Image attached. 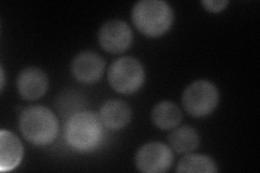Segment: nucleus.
I'll return each mask as SVG.
<instances>
[{"label": "nucleus", "instance_id": "1", "mask_svg": "<svg viewBox=\"0 0 260 173\" xmlns=\"http://www.w3.org/2000/svg\"><path fill=\"white\" fill-rule=\"evenodd\" d=\"M103 123L92 112L83 111L72 114L65 125V140L77 152L94 151L102 142Z\"/></svg>", "mask_w": 260, "mask_h": 173}, {"label": "nucleus", "instance_id": "2", "mask_svg": "<svg viewBox=\"0 0 260 173\" xmlns=\"http://www.w3.org/2000/svg\"><path fill=\"white\" fill-rule=\"evenodd\" d=\"M19 128L23 136L36 146L51 144L59 134V121L45 106H30L20 114Z\"/></svg>", "mask_w": 260, "mask_h": 173}, {"label": "nucleus", "instance_id": "3", "mask_svg": "<svg viewBox=\"0 0 260 173\" xmlns=\"http://www.w3.org/2000/svg\"><path fill=\"white\" fill-rule=\"evenodd\" d=\"M135 26L148 37H159L170 28L174 21L172 7L162 0H141L132 11Z\"/></svg>", "mask_w": 260, "mask_h": 173}, {"label": "nucleus", "instance_id": "4", "mask_svg": "<svg viewBox=\"0 0 260 173\" xmlns=\"http://www.w3.org/2000/svg\"><path fill=\"white\" fill-rule=\"evenodd\" d=\"M145 78V73L139 60L132 56L119 57L109 68L108 79L111 87L118 93L132 94L139 90Z\"/></svg>", "mask_w": 260, "mask_h": 173}, {"label": "nucleus", "instance_id": "5", "mask_svg": "<svg viewBox=\"0 0 260 173\" xmlns=\"http://www.w3.org/2000/svg\"><path fill=\"white\" fill-rule=\"evenodd\" d=\"M219 102L217 87L208 80H198L185 88L182 94L184 110L194 117H204L211 114Z\"/></svg>", "mask_w": 260, "mask_h": 173}, {"label": "nucleus", "instance_id": "6", "mask_svg": "<svg viewBox=\"0 0 260 173\" xmlns=\"http://www.w3.org/2000/svg\"><path fill=\"white\" fill-rule=\"evenodd\" d=\"M174 156L170 148L160 142H150L142 145L136 154V166L144 173H161L168 171L173 164Z\"/></svg>", "mask_w": 260, "mask_h": 173}, {"label": "nucleus", "instance_id": "7", "mask_svg": "<svg viewBox=\"0 0 260 173\" xmlns=\"http://www.w3.org/2000/svg\"><path fill=\"white\" fill-rule=\"evenodd\" d=\"M99 44L109 53H120L133 43V30L125 21L110 20L101 26L98 34Z\"/></svg>", "mask_w": 260, "mask_h": 173}, {"label": "nucleus", "instance_id": "8", "mask_svg": "<svg viewBox=\"0 0 260 173\" xmlns=\"http://www.w3.org/2000/svg\"><path fill=\"white\" fill-rule=\"evenodd\" d=\"M105 68L103 57L92 51L78 53L72 61V74L78 81L84 84H92L99 80Z\"/></svg>", "mask_w": 260, "mask_h": 173}, {"label": "nucleus", "instance_id": "9", "mask_svg": "<svg viewBox=\"0 0 260 173\" xmlns=\"http://www.w3.org/2000/svg\"><path fill=\"white\" fill-rule=\"evenodd\" d=\"M48 77L46 73L38 67H27L18 76L16 87L22 98L34 101L42 97L48 89Z\"/></svg>", "mask_w": 260, "mask_h": 173}, {"label": "nucleus", "instance_id": "10", "mask_svg": "<svg viewBox=\"0 0 260 173\" xmlns=\"http://www.w3.org/2000/svg\"><path fill=\"white\" fill-rule=\"evenodd\" d=\"M23 145L20 139L9 130L0 131V170L11 171L23 159Z\"/></svg>", "mask_w": 260, "mask_h": 173}, {"label": "nucleus", "instance_id": "11", "mask_svg": "<svg viewBox=\"0 0 260 173\" xmlns=\"http://www.w3.org/2000/svg\"><path fill=\"white\" fill-rule=\"evenodd\" d=\"M99 117L105 128L119 130L125 128L132 119V109L121 100H109L101 106Z\"/></svg>", "mask_w": 260, "mask_h": 173}, {"label": "nucleus", "instance_id": "12", "mask_svg": "<svg viewBox=\"0 0 260 173\" xmlns=\"http://www.w3.org/2000/svg\"><path fill=\"white\" fill-rule=\"evenodd\" d=\"M151 118L157 128L161 130H170L180 125L182 121V112L175 103L161 101L154 106Z\"/></svg>", "mask_w": 260, "mask_h": 173}, {"label": "nucleus", "instance_id": "13", "mask_svg": "<svg viewBox=\"0 0 260 173\" xmlns=\"http://www.w3.org/2000/svg\"><path fill=\"white\" fill-rule=\"evenodd\" d=\"M170 147L177 153H190L200 144V135L198 131L191 126H182L175 129L168 135Z\"/></svg>", "mask_w": 260, "mask_h": 173}, {"label": "nucleus", "instance_id": "14", "mask_svg": "<svg viewBox=\"0 0 260 173\" xmlns=\"http://www.w3.org/2000/svg\"><path fill=\"white\" fill-rule=\"evenodd\" d=\"M177 172H208L218 171L215 161L203 154H189L182 157L177 164Z\"/></svg>", "mask_w": 260, "mask_h": 173}, {"label": "nucleus", "instance_id": "15", "mask_svg": "<svg viewBox=\"0 0 260 173\" xmlns=\"http://www.w3.org/2000/svg\"><path fill=\"white\" fill-rule=\"evenodd\" d=\"M228 4L229 2H226V0H204V2H202V5L205 7L206 10L215 13L225 9Z\"/></svg>", "mask_w": 260, "mask_h": 173}, {"label": "nucleus", "instance_id": "16", "mask_svg": "<svg viewBox=\"0 0 260 173\" xmlns=\"http://www.w3.org/2000/svg\"><path fill=\"white\" fill-rule=\"evenodd\" d=\"M0 70H2V90H3L5 88V72L3 67Z\"/></svg>", "mask_w": 260, "mask_h": 173}]
</instances>
